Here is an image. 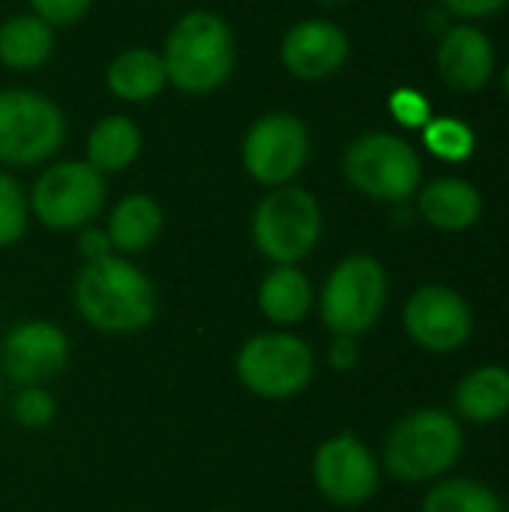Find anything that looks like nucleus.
Wrapping results in <instances>:
<instances>
[{"label": "nucleus", "instance_id": "a878e982", "mask_svg": "<svg viewBox=\"0 0 509 512\" xmlns=\"http://www.w3.org/2000/svg\"><path fill=\"white\" fill-rule=\"evenodd\" d=\"M9 417L24 432H42L57 420V399L51 387H15L9 399Z\"/></svg>", "mask_w": 509, "mask_h": 512}, {"label": "nucleus", "instance_id": "cd10ccee", "mask_svg": "<svg viewBox=\"0 0 509 512\" xmlns=\"http://www.w3.org/2000/svg\"><path fill=\"white\" fill-rule=\"evenodd\" d=\"M93 0H30V12L39 15L54 30L78 24L90 12Z\"/></svg>", "mask_w": 509, "mask_h": 512}, {"label": "nucleus", "instance_id": "9d476101", "mask_svg": "<svg viewBox=\"0 0 509 512\" xmlns=\"http://www.w3.org/2000/svg\"><path fill=\"white\" fill-rule=\"evenodd\" d=\"M312 486L315 492L342 510H357L375 501L381 492V459L357 432H333L312 453Z\"/></svg>", "mask_w": 509, "mask_h": 512}, {"label": "nucleus", "instance_id": "c85d7f7f", "mask_svg": "<svg viewBox=\"0 0 509 512\" xmlns=\"http://www.w3.org/2000/svg\"><path fill=\"white\" fill-rule=\"evenodd\" d=\"M363 360V351H360V339H351V336H330V345H327V366L339 375H348L360 366Z\"/></svg>", "mask_w": 509, "mask_h": 512}, {"label": "nucleus", "instance_id": "6ab92c4d", "mask_svg": "<svg viewBox=\"0 0 509 512\" xmlns=\"http://www.w3.org/2000/svg\"><path fill=\"white\" fill-rule=\"evenodd\" d=\"M162 228H165L162 204L147 192L123 195L111 207L108 222H105V231H108V240H111L114 252L126 255V258H135L141 252H147L162 237Z\"/></svg>", "mask_w": 509, "mask_h": 512}, {"label": "nucleus", "instance_id": "b1692460", "mask_svg": "<svg viewBox=\"0 0 509 512\" xmlns=\"http://www.w3.org/2000/svg\"><path fill=\"white\" fill-rule=\"evenodd\" d=\"M30 201L24 186L0 168V249H9L27 237L30 228Z\"/></svg>", "mask_w": 509, "mask_h": 512}, {"label": "nucleus", "instance_id": "f03ea898", "mask_svg": "<svg viewBox=\"0 0 509 512\" xmlns=\"http://www.w3.org/2000/svg\"><path fill=\"white\" fill-rule=\"evenodd\" d=\"M465 456V423L438 405L402 414L381 441V468L399 483L429 486L459 468Z\"/></svg>", "mask_w": 509, "mask_h": 512}, {"label": "nucleus", "instance_id": "473e14b6", "mask_svg": "<svg viewBox=\"0 0 509 512\" xmlns=\"http://www.w3.org/2000/svg\"><path fill=\"white\" fill-rule=\"evenodd\" d=\"M504 93H507V99H509V66L504 69Z\"/></svg>", "mask_w": 509, "mask_h": 512}, {"label": "nucleus", "instance_id": "20e7f679", "mask_svg": "<svg viewBox=\"0 0 509 512\" xmlns=\"http://www.w3.org/2000/svg\"><path fill=\"white\" fill-rule=\"evenodd\" d=\"M318 375V354L294 330L270 327L240 342L234 354L237 384L261 402H294Z\"/></svg>", "mask_w": 509, "mask_h": 512}, {"label": "nucleus", "instance_id": "7c9ffc66", "mask_svg": "<svg viewBox=\"0 0 509 512\" xmlns=\"http://www.w3.org/2000/svg\"><path fill=\"white\" fill-rule=\"evenodd\" d=\"M509 0H444V6L462 18H489L504 9Z\"/></svg>", "mask_w": 509, "mask_h": 512}, {"label": "nucleus", "instance_id": "f3484780", "mask_svg": "<svg viewBox=\"0 0 509 512\" xmlns=\"http://www.w3.org/2000/svg\"><path fill=\"white\" fill-rule=\"evenodd\" d=\"M453 414L468 426H495L509 417V369L483 363L453 387Z\"/></svg>", "mask_w": 509, "mask_h": 512}, {"label": "nucleus", "instance_id": "4be33fe9", "mask_svg": "<svg viewBox=\"0 0 509 512\" xmlns=\"http://www.w3.org/2000/svg\"><path fill=\"white\" fill-rule=\"evenodd\" d=\"M54 27L33 12H15L0 24V63L12 72H36L54 54Z\"/></svg>", "mask_w": 509, "mask_h": 512}, {"label": "nucleus", "instance_id": "7ed1b4c3", "mask_svg": "<svg viewBox=\"0 0 509 512\" xmlns=\"http://www.w3.org/2000/svg\"><path fill=\"white\" fill-rule=\"evenodd\" d=\"M159 54L174 90L210 96L222 90L237 69V36L219 12L189 9L171 24Z\"/></svg>", "mask_w": 509, "mask_h": 512}, {"label": "nucleus", "instance_id": "4468645a", "mask_svg": "<svg viewBox=\"0 0 509 512\" xmlns=\"http://www.w3.org/2000/svg\"><path fill=\"white\" fill-rule=\"evenodd\" d=\"M351 54L348 33L327 18H303L282 33L279 60L297 81H327L342 72Z\"/></svg>", "mask_w": 509, "mask_h": 512}, {"label": "nucleus", "instance_id": "39448f33", "mask_svg": "<svg viewBox=\"0 0 509 512\" xmlns=\"http://www.w3.org/2000/svg\"><path fill=\"white\" fill-rule=\"evenodd\" d=\"M387 300V267L369 252H351L327 273L321 291L315 294V309L330 336L363 339L384 318Z\"/></svg>", "mask_w": 509, "mask_h": 512}, {"label": "nucleus", "instance_id": "393cba45", "mask_svg": "<svg viewBox=\"0 0 509 512\" xmlns=\"http://www.w3.org/2000/svg\"><path fill=\"white\" fill-rule=\"evenodd\" d=\"M423 144L444 162H465L474 153V132L459 117H432L423 126Z\"/></svg>", "mask_w": 509, "mask_h": 512}, {"label": "nucleus", "instance_id": "72a5a7b5", "mask_svg": "<svg viewBox=\"0 0 509 512\" xmlns=\"http://www.w3.org/2000/svg\"><path fill=\"white\" fill-rule=\"evenodd\" d=\"M3 384H6V378H3V372H0V402H3Z\"/></svg>", "mask_w": 509, "mask_h": 512}, {"label": "nucleus", "instance_id": "ddd939ff", "mask_svg": "<svg viewBox=\"0 0 509 512\" xmlns=\"http://www.w3.org/2000/svg\"><path fill=\"white\" fill-rule=\"evenodd\" d=\"M405 336L426 354H459L474 336L471 303L447 285H420L402 306Z\"/></svg>", "mask_w": 509, "mask_h": 512}, {"label": "nucleus", "instance_id": "f8f14e48", "mask_svg": "<svg viewBox=\"0 0 509 512\" xmlns=\"http://www.w3.org/2000/svg\"><path fill=\"white\" fill-rule=\"evenodd\" d=\"M69 363V333L48 318H24L0 339V372L15 387H51Z\"/></svg>", "mask_w": 509, "mask_h": 512}, {"label": "nucleus", "instance_id": "f257e3e1", "mask_svg": "<svg viewBox=\"0 0 509 512\" xmlns=\"http://www.w3.org/2000/svg\"><path fill=\"white\" fill-rule=\"evenodd\" d=\"M75 315L102 336L144 333L159 315L153 279L126 255L84 261L72 279Z\"/></svg>", "mask_w": 509, "mask_h": 512}, {"label": "nucleus", "instance_id": "a211bd4d", "mask_svg": "<svg viewBox=\"0 0 509 512\" xmlns=\"http://www.w3.org/2000/svg\"><path fill=\"white\" fill-rule=\"evenodd\" d=\"M417 192H420L417 195L420 216L438 231L459 234V231L474 228L483 216V198H480L477 186L468 180L438 177Z\"/></svg>", "mask_w": 509, "mask_h": 512}, {"label": "nucleus", "instance_id": "dca6fc26", "mask_svg": "<svg viewBox=\"0 0 509 512\" xmlns=\"http://www.w3.org/2000/svg\"><path fill=\"white\" fill-rule=\"evenodd\" d=\"M255 306L270 327L294 330L315 312V285L300 264H270L255 288Z\"/></svg>", "mask_w": 509, "mask_h": 512}, {"label": "nucleus", "instance_id": "412c9836", "mask_svg": "<svg viewBox=\"0 0 509 512\" xmlns=\"http://www.w3.org/2000/svg\"><path fill=\"white\" fill-rule=\"evenodd\" d=\"M141 150H144L141 126L126 114H108L90 126L84 141V162L93 165L102 177H108L132 168Z\"/></svg>", "mask_w": 509, "mask_h": 512}, {"label": "nucleus", "instance_id": "5701e85b", "mask_svg": "<svg viewBox=\"0 0 509 512\" xmlns=\"http://www.w3.org/2000/svg\"><path fill=\"white\" fill-rule=\"evenodd\" d=\"M420 512H504V504L489 483L447 474L429 483L420 498Z\"/></svg>", "mask_w": 509, "mask_h": 512}, {"label": "nucleus", "instance_id": "9b49d317", "mask_svg": "<svg viewBox=\"0 0 509 512\" xmlns=\"http://www.w3.org/2000/svg\"><path fill=\"white\" fill-rule=\"evenodd\" d=\"M312 156V135L303 117L291 111H267L249 123L240 141L243 171L264 189L294 183Z\"/></svg>", "mask_w": 509, "mask_h": 512}, {"label": "nucleus", "instance_id": "aec40b11", "mask_svg": "<svg viewBox=\"0 0 509 512\" xmlns=\"http://www.w3.org/2000/svg\"><path fill=\"white\" fill-rule=\"evenodd\" d=\"M105 87L114 99L129 102V105L156 99L168 87L162 54L144 45L123 48L120 54L111 57L105 69Z\"/></svg>", "mask_w": 509, "mask_h": 512}, {"label": "nucleus", "instance_id": "0eeeda50", "mask_svg": "<svg viewBox=\"0 0 509 512\" xmlns=\"http://www.w3.org/2000/svg\"><path fill=\"white\" fill-rule=\"evenodd\" d=\"M66 144L63 108L33 87L0 90V168L48 165Z\"/></svg>", "mask_w": 509, "mask_h": 512}, {"label": "nucleus", "instance_id": "1a4fd4ad", "mask_svg": "<svg viewBox=\"0 0 509 512\" xmlns=\"http://www.w3.org/2000/svg\"><path fill=\"white\" fill-rule=\"evenodd\" d=\"M342 174L366 198L405 201L420 189L423 162L405 138L393 132H366L348 144Z\"/></svg>", "mask_w": 509, "mask_h": 512}, {"label": "nucleus", "instance_id": "6e6552de", "mask_svg": "<svg viewBox=\"0 0 509 512\" xmlns=\"http://www.w3.org/2000/svg\"><path fill=\"white\" fill-rule=\"evenodd\" d=\"M27 201L30 216L42 228L57 234L78 231L102 213L108 201V180L84 159L48 162L33 180Z\"/></svg>", "mask_w": 509, "mask_h": 512}, {"label": "nucleus", "instance_id": "423d86ee", "mask_svg": "<svg viewBox=\"0 0 509 512\" xmlns=\"http://www.w3.org/2000/svg\"><path fill=\"white\" fill-rule=\"evenodd\" d=\"M252 243L270 264H303L324 234V213L318 198L297 186H276L261 195L252 210Z\"/></svg>", "mask_w": 509, "mask_h": 512}, {"label": "nucleus", "instance_id": "c756f323", "mask_svg": "<svg viewBox=\"0 0 509 512\" xmlns=\"http://www.w3.org/2000/svg\"><path fill=\"white\" fill-rule=\"evenodd\" d=\"M75 234H78V237H75V246H78L81 261H99V258L117 255V252H114V246H111V240H108L105 225L99 228V225H93V222H90V225L78 228Z\"/></svg>", "mask_w": 509, "mask_h": 512}, {"label": "nucleus", "instance_id": "bb28decb", "mask_svg": "<svg viewBox=\"0 0 509 512\" xmlns=\"http://www.w3.org/2000/svg\"><path fill=\"white\" fill-rule=\"evenodd\" d=\"M390 114L408 129H423L432 120V108L426 96L414 87H399L390 93Z\"/></svg>", "mask_w": 509, "mask_h": 512}, {"label": "nucleus", "instance_id": "2f4dec72", "mask_svg": "<svg viewBox=\"0 0 509 512\" xmlns=\"http://www.w3.org/2000/svg\"><path fill=\"white\" fill-rule=\"evenodd\" d=\"M321 6H345V3H351V0H318Z\"/></svg>", "mask_w": 509, "mask_h": 512}, {"label": "nucleus", "instance_id": "2eb2a0df", "mask_svg": "<svg viewBox=\"0 0 509 512\" xmlns=\"http://www.w3.org/2000/svg\"><path fill=\"white\" fill-rule=\"evenodd\" d=\"M435 63H438L441 78L453 90L471 93L489 84L495 72V48H492V39L480 27L456 24L441 36Z\"/></svg>", "mask_w": 509, "mask_h": 512}, {"label": "nucleus", "instance_id": "f704fd0d", "mask_svg": "<svg viewBox=\"0 0 509 512\" xmlns=\"http://www.w3.org/2000/svg\"><path fill=\"white\" fill-rule=\"evenodd\" d=\"M504 512H509V501H507V507H504Z\"/></svg>", "mask_w": 509, "mask_h": 512}]
</instances>
